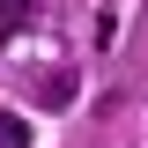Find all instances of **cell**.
Segmentation results:
<instances>
[{"label":"cell","instance_id":"1","mask_svg":"<svg viewBox=\"0 0 148 148\" xmlns=\"http://www.w3.org/2000/svg\"><path fill=\"white\" fill-rule=\"evenodd\" d=\"M0 148H30V119H15V111H0Z\"/></svg>","mask_w":148,"mask_h":148},{"label":"cell","instance_id":"2","mask_svg":"<svg viewBox=\"0 0 148 148\" xmlns=\"http://www.w3.org/2000/svg\"><path fill=\"white\" fill-rule=\"evenodd\" d=\"M30 15H37V0H8V30H22Z\"/></svg>","mask_w":148,"mask_h":148}]
</instances>
